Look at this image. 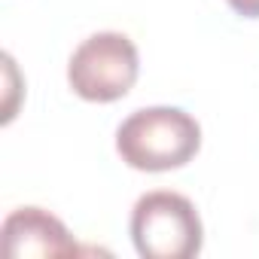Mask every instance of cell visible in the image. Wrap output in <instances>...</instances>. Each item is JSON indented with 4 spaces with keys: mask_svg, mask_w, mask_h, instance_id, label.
Masks as SVG:
<instances>
[{
    "mask_svg": "<svg viewBox=\"0 0 259 259\" xmlns=\"http://www.w3.org/2000/svg\"><path fill=\"white\" fill-rule=\"evenodd\" d=\"M138 73H141L138 46L132 37L119 31H98L85 37L67 61V82L73 95L92 104L122 101L135 89Z\"/></svg>",
    "mask_w": 259,
    "mask_h": 259,
    "instance_id": "obj_3",
    "label": "cell"
},
{
    "mask_svg": "<svg viewBox=\"0 0 259 259\" xmlns=\"http://www.w3.org/2000/svg\"><path fill=\"white\" fill-rule=\"evenodd\" d=\"M201 150V125L180 107H144L125 116L116 128L119 159L147 174L177 171Z\"/></svg>",
    "mask_w": 259,
    "mask_h": 259,
    "instance_id": "obj_1",
    "label": "cell"
},
{
    "mask_svg": "<svg viewBox=\"0 0 259 259\" xmlns=\"http://www.w3.org/2000/svg\"><path fill=\"white\" fill-rule=\"evenodd\" d=\"M4 256L10 259H46V256H76L79 247L67 226L43 207H16L0 229Z\"/></svg>",
    "mask_w": 259,
    "mask_h": 259,
    "instance_id": "obj_4",
    "label": "cell"
},
{
    "mask_svg": "<svg viewBox=\"0 0 259 259\" xmlns=\"http://www.w3.org/2000/svg\"><path fill=\"white\" fill-rule=\"evenodd\" d=\"M128 229L144 259H192L204 244V226L195 204L171 189L141 195Z\"/></svg>",
    "mask_w": 259,
    "mask_h": 259,
    "instance_id": "obj_2",
    "label": "cell"
},
{
    "mask_svg": "<svg viewBox=\"0 0 259 259\" xmlns=\"http://www.w3.org/2000/svg\"><path fill=\"white\" fill-rule=\"evenodd\" d=\"M226 4L241 19H259V0H226Z\"/></svg>",
    "mask_w": 259,
    "mask_h": 259,
    "instance_id": "obj_5",
    "label": "cell"
}]
</instances>
